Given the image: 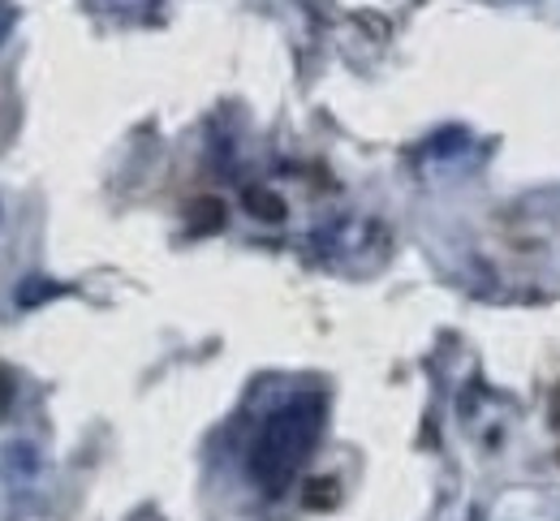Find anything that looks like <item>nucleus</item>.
Instances as JSON below:
<instances>
[{
  "label": "nucleus",
  "mask_w": 560,
  "mask_h": 521,
  "mask_svg": "<svg viewBox=\"0 0 560 521\" xmlns=\"http://www.w3.org/2000/svg\"><path fill=\"white\" fill-rule=\"evenodd\" d=\"M552 427L560 431V388H557V396H552Z\"/></svg>",
  "instance_id": "obj_6"
},
{
  "label": "nucleus",
  "mask_w": 560,
  "mask_h": 521,
  "mask_svg": "<svg viewBox=\"0 0 560 521\" xmlns=\"http://www.w3.org/2000/svg\"><path fill=\"white\" fill-rule=\"evenodd\" d=\"M306 505H337V478H315L306 487Z\"/></svg>",
  "instance_id": "obj_3"
},
{
  "label": "nucleus",
  "mask_w": 560,
  "mask_h": 521,
  "mask_svg": "<svg viewBox=\"0 0 560 521\" xmlns=\"http://www.w3.org/2000/svg\"><path fill=\"white\" fill-rule=\"evenodd\" d=\"M246 208H250V216H259V221H268V224H277L284 221V203H280L272 190H246Z\"/></svg>",
  "instance_id": "obj_2"
},
{
  "label": "nucleus",
  "mask_w": 560,
  "mask_h": 521,
  "mask_svg": "<svg viewBox=\"0 0 560 521\" xmlns=\"http://www.w3.org/2000/svg\"><path fill=\"white\" fill-rule=\"evenodd\" d=\"M9 396H13V383L0 375V414H4V405H9Z\"/></svg>",
  "instance_id": "obj_5"
},
{
  "label": "nucleus",
  "mask_w": 560,
  "mask_h": 521,
  "mask_svg": "<svg viewBox=\"0 0 560 521\" xmlns=\"http://www.w3.org/2000/svg\"><path fill=\"white\" fill-rule=\"evenodd\" d=\"M9 31H13V9H9V4L0 0V39H4Z\"/></svg>",
  "instance_id": "obj_4"
},
{
  "label": "nucleus",
  "mask_w": 560,
  "mask_h": 521,
  "mask_svg": "<svg viewBox=\"0 0 560 521\" xmlns=\"http://www.w3.org/2000/svg\"><path fill=\"white\" fill-rule=\"evenodd\" d=\"M319 431H324V396L306 392V396H289L284 405H277L255 445H250V478L268 492V496H280L298 470L306 465V457L319 445Z\"/></svg>",
  "instance_id": "obj_1"
},
{
  "label": "nucleus",
  "mask_w": 560,
  "mask_h": 521,
  "mask_svg": "<svg viewBox=\"0 0 560 521\" xmlns=\"http://www.w3.org/2000/svg\"><path fill=\"white\" fill-rule=\"evenodd\" d=\"M557 461H560V448H557Z\"/></svg>",
  "instance_id": "obj_7"
}]
</instances>
